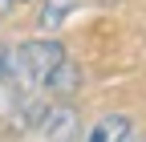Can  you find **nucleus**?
I'll list each match as a JSON object with an SVG mask.
<instances>
[{
	"label": "nucleus",
	"mask_w": 146,
	"mask_h": 142,
	"mask_svg": "<svg viewBox=\"0 0 146 142\" xmlns=\"http://www.w3.org/2000/svg\"><path fill=\"white\" fill-rule=\"evenodd\" d=\"M73 8H77V0H45V4H41V21H36V25H41L45 33H53V29H61V25L69 21Z\"/></svg>",
	"instance_id": "nucleus-4"
},
{
	"label": "nucleus",
	"mask_w": 146,
	"mask_h": 142,
	"mask_svg": "<svg viewBox=\"0 0 146 142\" xmlns=\"http://www.w3.org/2000/svg\"><path fill=\"white\" fill-rule=\"evenodd\" d=\"M130 142H134V134H130Z\"/></svg>",
	"instance_id": "nucleus-7"
},
{
	"label": "nucleus",
	"mask_w": 146,
	"mask_h": 142,
	"mask_svg": "<svg viewBox=\"0 0 146 142\" xmlns=\"http://www.w3.org/2000/svg\"><path fill=\"white\" fill-rule=\"evenodd\" d=\"M41 130L49 134V142H73V134H77V110H69V106L45 110Z\"/></svg>",
	"instance_id": "nucleus-2"
},
{
	"label": "nucleus",
	"mask_w": 146,
	"mask_h": 142,
	"mask_svg": "<svg viewBox=\"0 0 146 142\" xmlns=\"http://www.w3.org/2000/svg\"><path fill=\"white\" fill-rule=\"evenodd\" d=\"M12 4H25V0H12Z\"/></svg>",
	"instance_id": "nucleus-6"
},
{
	"label": "nucleus",
	"mask_w": 146,
	"mask_h": 142,
	"mask_svg": "<svg viewBox=\"0 0 146 142\" xmlns=\"http://www.w3.org/2000/svg\"><path fill=\"white\" fill-rule=\"evenodd\" d=\"M130 134H134V122L126 114H106L98 126L89 130L85 142H130Z\"/></svg>",
	"instance_id": "nucleus-3"
},
{
	"label": "nucleus",
	"mask_w": 146,
	"mask_h": 142,
	"mask_svg": "<svg viewBox=\"0 0 146 142\" xmlns=\"http://www.w3.org/2000/svg\"><path fill=\"white\" fill-rule=\"evenodd\" d=\"M4 61H8V49L0 45V77H4Z\"/></svg>",
	"instance_id": "nucleus-5"
},
{
	"label": "nucleus",
	"mask_w": 146,
	"mask_h": 142,
	"mask_svg": "<svg viewBox=\"0 0 146 142\" xmlns=\"http://www.w3.org/2000/svg\"><path fill=\"white\" fill-rule=\"evenodd\" d=\"M45 85H49V94H57V98L77 94V90H81V65L69 61V57H61L57 65H53V73L45 77Z\"/></svg>",
	"instance_id": "nucleus-1"
}]
</instances>
